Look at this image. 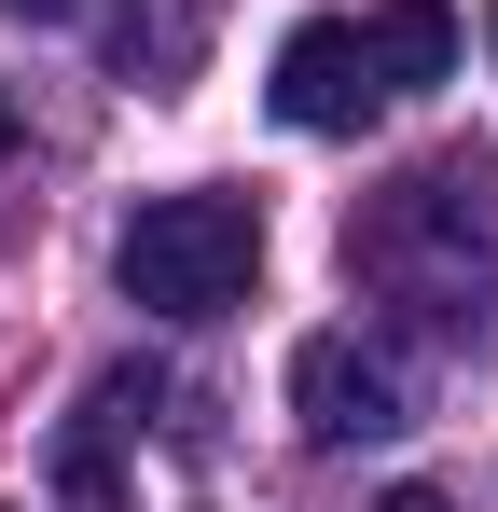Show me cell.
Segmentation results:
<instances>
[{
	"mask_svg": "<svg viewBox=\"0 0 498 512\" xmlns=\"http://www.w3.org/2000/svg\"><path fill=\"white\" fill-rule=\"evenodd\" d=\"M485 250H498V153L415 167L402 194H374V222H346V263L429 319H485Z\"/></svg>",
	"mask_w": 498,
	"mask_h": 512,
	"instance_id": "cell-1",
	"label": "cell"
},
{
	"mask_svg": "<svg viewBox=\"0 0 498 512\" xmlns=\"http://www.w3.org/2000/svg\"><path fill=\"white\" fill-rule=\"evenodd\" d=\"M111 277L139 319H222L263 277V208L249 194H139L111 236Z\"/></svg>",
	"mask_w": 498,
	"mask_h": 512,
	"instance_id": "cell-2",
	"label": "cell"
},
{
	"mask_svg": "<svg viewBox=\"0 0 498 512\" xmlns=\"http://www.w3.org/2000/svg\"><path fill=\"white\" fill-rule=\"evenodd\" d=\"M291 416H305V443H388V429H415V374L374 333H305L291 346Z\"/></svg>",
	"mask_w": 498,
	"mask_h": 512,
	"instance_id": "cell-3",
	"label": "cell"
},
{
	"mask_svg": "<svg viewBox=\"0 0 498 512\" xmlns=\"http://www.w3.org/2000/svg\"><path fill=\"white\" fill-rule=\"evenodd\" d=\"M374 97H388V70H374V42H360L346 14H305V28L277 42V125H291V139H346Z\"/></svg>",
	"mask_w": 498,
	"mask_h": 512,
	"instance_id": "cell-4",
	"label": "cell"
},
{
	"mask_svg": "<svg viewBox=\"0 0 498 512\" xmlns=\"http://www.w3.org/2000/svg\"><path fill=\"white\" fill-rule=\"evenodd\" d=\"M194 56H208V0H125V14H111V70H125V84L180 97Z\"/></svg>",
	"mask_w": 498,
	"mask_h": 512,
	"instance_id": "cell-5",
	"label": "cell"
},
{
	"mask_svg": "<svg viewBox=\"0 0 498 512\" xmlns=\"http://www.w3.org/2000/svg\"><path fill=\"white\" fill-rule=\"evenodd\" d=\"M360 42H374L388 84H443V70H457V0H374Z\"/></svg>",
	"mask_w": 498,
	"mask_h": 512,
	"instance_id": "cell-6",
	"label": "cell"
},
{
	"mask_svg": "<svg viewBox=\"0 0 498 512\" xmlns=\"http://www.w3.org/2000/svg\"><path fill=\"white\" fill-rule=\"evenodd\" d=\"M0 14H28V28H56V14H83V0H0Z\"/></svg>",
	"mask_w": 498,
	"mask_h": 512,
	"instance_id": "cell-7",
	"label": "cell"
},
{
	"mask_svg": "<svg viewBox=\"0 0 498 512\" xmlns=\"http://www.w3.org/2000/svg\"><path fill=\"white\" fill-rule=\"evenodd\" d=\"M0 153H14V97H0Z\"/></svg>",
	"mask_w": 498,
	"mask_h": 512,
	"instance_id": "cell-8",
	"label": "cell"
},
{
	"mask_svg": "<svg viewBox=\"0 0 498 512\" xmlns=\"http://www.w3.org/2000/svg\"><path fill=\"white\" fill-rule=\"evenodd\" d=\"M485 56H498V0H485Z\"/></svg>",
	"mask_w": 498,
	"mask_h": 512,
	"instance_id": "cell-9",
	"label": "cell"
}]
</instances>
